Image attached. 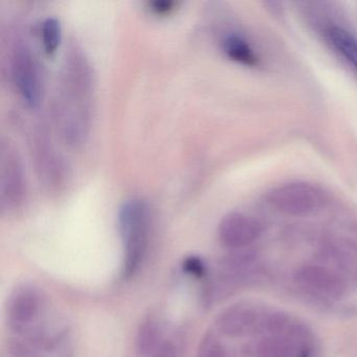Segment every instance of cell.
Masks as SVG:
<instances>
[{
  "instance_id": "6da1fadb",
  "label": "cell",
  "mask_w": 357,
  "mask_h": 357,
  "mask_svg": "<svg viewBox=\"0 0 357 357\" xmlns=\"http://www.w3.org/2000/svg\"><path fill=\"white\" fill-rule=\"evenodd\" d=\"M93 91L95 79L89 60L78 47H70L64 61L55 112L60 135L72 147H80L89 137Z\"/></svg>"
},
{
  "instance_id": "7a4b0ae2",
  "label": "cell",
  "mask_w": 357,
  "mask_h": 357,
  "mask_svg": "<svg viewBox=\"0 0 357 357\" xmlns=\"http://www.w3.org/2000/svg\"><path fill=\"white\" fill-rule=\"evenodd\" d=\"M119 229L124 246L123 275L131 278L141 267L150 235L149 206L142 199L124 202L119 211Z\"/></svg>"
},
{
  "instance_id": "3957f363",
  "label": "cell",
  "mask_w": 357,
  "mask_h": 357,
  "mask_svg": "<svg viewBox=\"0 0 357 357\" xmlns=\"http://www.w3.org/2000/svg\"><path fill=\"white\" fill-rule=\"evenodd\" d=\"M26 177L22 158L10 142L0 146V206L3 212L15 213L26 202Z\"/></svg>"
},
{
  "instance_id": "277c9868",
  "label": "cell",
  "mask_w": 357,
  "mask_h": 357,
  "mask_svg": "<svg viewBox=\"0 0 357 357\" xmlns=\"http://www.w3.org/2000/svg\"><path fill=\"white\" fill-rule=\"evenodd\" d=\"M11 73L16 91L22 101L29 107H38L41 100L40 73L35 56L24 41H17L14 45Z\"/></svg>"
},
{
  "instance_id": "5b68a950",
  "label": "cell",
  "mask_w": 357,
  "mask_h": 357,
  "mask_svg": "<svg viewBox=\"0 0 357 357\" xmlns=\"http://www.w3.org/2000/svg\"><path fill=\"white\" fill-rule=\"evenodd\" d=\"M323 193L304 181L285 183L269 192L267 200L280 212L291 216H306L321 206Z\"/></svg>"
},
{
  "instance_id": "8992f818",
  "label": "cell",
  "mask_w": 357,
  "mask_h": 357,
  "mask_svg": "<svg viewBox=\"0 0 357 357\" xmlns=\"http://www.w3.org/2000/svg\"><path fill=\"white\" fill-rule=\"evenodd\" d=\"M33 155L43 189L50 194L61 193L68 183V167L63 158L43 135L33 141Z\"/></svg>"
},
{
  "instance_id": "52a82bcc",
  "label": "cell",
  "mask_w": 357,
  "mask_h": 357,
  "mask_svg": "<svg viewBox=\"0 0 357 357\" xmlns=\"http://www.w3.org/2000/svg\"><path fill=\"white\" fill-rule=\"evenodd\" d=\"M262 231L263 227L258 219L239 212L225 215L218 227L221 243L231 250H240L254 243Z\"/></svg>"
},
{
  "instance_id": "ba28073f",
  "label": "cell",
  "mask_w": 357,
  "mask_h": 357,
  "mask_svg": "<svg viewBox=\"0 0 357 357\" xmlns=\"http://www.w3.org/2000/svg\"><path fill=\"white\" fill-rule=\"evenodd\" d=\"M294 280L303 287L328 298H338L347 294L344 280L333 271L319 265H304L294 273Z\"/></svg>"
},
{
  "instance_id": "9c48e42d",
  "label": "cell",
  "mask_w": 357,
  "mask_h": 357,
  "mask_svg": "<svg viewBox=\"0 0 357 357\" xmlns=\"http://www.w3.org/2000/svg\"><path fill=\"white\" fill-rule=\"evenodd\" d=\"M41 296L35 288L22 286L18 288L9 302V321L12 328L22 331L38 317L41 310Z\"/></svg>"
},
{
  "instance_id": "30bf717a",
  "label": "cell",
  "mask_w": 357,
  "mask_h": 357,
  "mask_svg": "<svg viewBox=\"0 0 357 357\" xmlns=\"http://www.w3.org/2000/svg\"><path fill=\"white\" fill-rule=\"evenodd\" d=\"M257 311L246 305H233L223 310L216 319L218 331L227 337H238L250 331L257 321Z\"/></svg>"
},
{
  "instance_id": "8fae6325",
  "label": "cell",
  "mask_w": 357,
  "mask_h": 357,
  "mask_svg": "<svg viewBox=\"0 0 357 357\" xmlns=\"http://www.w3.org/2000/svg\"><path fill=\"white\" fill-rule=\"evenodd\" d=\"M330 47L357 70V39L346 29L329 26L325 32Z\"/></svg>"
},
{
  "instance_id": "7c38bea8",
  "label": "cell",
  "mask_w": 357,
  "mask_h": 357,
  "mask_svg": "<svg viewBox=\"0 0 357 357\" xmlns=\"http://www.w3.org/2000/svg\"><path fill=\"white\" fill-rule=\"evenodd\" d=\"M160 328L153 315H148L139 324L135 346L139 355L152 354L160 344Z\"/></svg>"
},
{
  "instance_id": "4fadbf2b",
  "label": "cell",
  "mask_w": 357,
  "mask_h": 357,
  "mask_svg": "<svg viewBox=\"0 0 357 357\" xmlns=\"http://www.w3.org/2000/svg\"><path fill=\"white\" fill-rule=\"evenodd\" d=\"M223 51L229 59L242 66L252 68L258 64L259 58L254 50L240 35L231 34L225 37L223 40Z\"/></svg>"
},
{
  "instance_id": "5bb4252c",
  "label": "cell",
  "mask_w": 357,
  "mask_h": 357,
  "mask_svg": "<svg viewBox=\"0 0 357 357\" xmlns=\"http://www.w3.org/2000/svg\"><path fill=\"white\" fill-rule=\"evenodd\" d=\"M294 347L289 340L280 335L268 336L259 344L258 357H292Z\"/></svg>"
},
{
  "instance_id": "9a60e30c",
  "label": "cell",
  "mask_w": 357,
  "mask_h": 357,
  "mask_svg": "<svg viewBox=\"0 0 357 357\" xmlns=\"http://www.w3.org/2000/svg\"><path fill=\"white\" fill-rule=\"evenodd\" d=\"M41 40L47 56H53L61 41V24L56 17H49L41 26Z\"/></svg>"
},
{
  "instance_id": "2e32d148",
  "label": "cell",
  "mask_w": 357,
  "mask_h": 357,
  "mask_svg": "<svg viewBox=\"0 0 357 357\" xmlns=\"http://www.w3.org/2000/svg\"><path fill=\"white\" fill-rule=\"evenodd\" d=\"M197 357H227V351L213 334L208 333L200 342Z\"/></svg>"
},
{
  "instance_id": "e0dca14e",
  "label": "cell",
  "mask_w": 357,
  "mask_h": 357,
  "mask_svg": "<svg viewBox=\"0 0 357 357\" xmlns=\"http://www.w3.org/2000/svg\"><path fill=\"white\" fill-rule=\"evenodd\" d=\"M177 7H178V3L171 1V0H156V1L148 3L149 11L158 17L171 15Z\"/></svg>"
},
{
  "instance_id": "ac0fdd59",
  "label": "cell",
  "mask_w": 357,
  "mask_h": 357,
  "mask_svg": "<svg viewBox=\"0 0 357 357\" xmlns=\"http://www.w3.org/2000/svg\"><path fill=\"white\" fill-rule=\"evenodd\" d=\"M183 271L191 275L192 277L202 278L206 273V265L202 262V259L196 256L188 257L183 264Z\"/></svg>"
},
{
  "instance_id": "d6986e66",
  "label": "cell",
  "mask_w": 357,
  "mask_h": 357,
  "mask_svg": "<svg viewBox=\"0 0 357 357\" xmlns=\"http://www.w3.org/2000/svg\"><path fill=\"white\" fill-rule=\"evenodd\" d=\"M288 321H289V319H288L287 315L281 312L273 313L267 321V329L271 333H280L285 329L286 326L288 325Z\"/></svg>"
},
{
  "instance_id": "ffe728a7",
  "label": "cell",
  "mask_w": 357,
  "mask_h": 357,
  "mask_svg": "<svg viewBox=\"0 0 357 357\" xmlns=\"http://www.w3.org/2000/svg\"><path fill=\"white\" fill-rule=\"evenodd\" d=\"M151 355V357H176V350L172 342L166 340L160 342V346Z\"/></svg>"
}]
</instances>
